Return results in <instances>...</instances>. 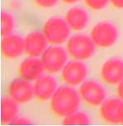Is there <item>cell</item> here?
Masks as SVG:
<instances>
[{
	"label": "cell",
	"mask_w": 123,
	"mask_h": 126,
	"mask_svg": "<svg viewBox=\"0 0 123 126\" xmlns=\"http://www.w3.org/2000/svg\"><path fill=\"white\" fill-rule=\"evenodd\" d=\"M101 77L107 85H119L123 80V61L119 58L106 61L101 69Z\"/></svg>",
	"instance_id": "cell-8"
},
{
	"label": "cell",
	"mask_w": 123,
	"mask_h": 126,
	"mask_svg": "<svg viewBox=\"0 0 123 126\" xmlns=\"http://www.w3.org/2000/svg\"><path fill=\"white\" fill-rule=\"evenodd\" d=\"M65 20L71 30L83 31L89 22V15L86 10L79 7H73L67 11Z\"/></svg>",
	"instance_id": "cell-14"
},
{
	"label": "cell",
	"mask_w": 123,
	"mask_h": 126,
	"mask_svg": "<svg viewBox=\"0 0 123 126\" xmlns=\"http://www.w3.org/2000/svg\"><path fill=\"white\" fill-rule=\"evenodd\" d=\"M49 43L47 38L44 33L33 32L24 38L25 53L29 57H38L42 56L45 51L47 49Z\"/></svg>",
	"instance_id": "cell-13"
},
{
	"label": "cell",
	"mask_w": 123,
	"mask_h": 126,
	"mask_svg": "<svg viewBox=\"0 0 123 126\" xmlns=\"http://www.w3.org/2000/svg\"><path fill=\"white\" fill-rule=\"evenodd\" d=\"M80 100L79 91L74 87L69 85L60 86L50 99V108L54 115L64 119L78 111Z\"/></svg>",
	"instance_id": "cell-1"
},
{
	"label": "cell",
	"mask_w": 123,
	"mask_h": 126,
	"mask_svg": "<svg viewBox=\"0 0 123 126\" xmlns=\"http://www.w3.org/2000/svg\"><path fill=\"white\" fill-rule=\"evenodd\" d=\"M122 100L118 99L106 100L100 105L99 114L102 120L107 124H119V112Z\"/></svg>",
	"instance_id": "cell-15"
},
{
	"label": "cell",
	"mask_w": 123,
	"mask_h": 126,
	"mask_svg": "<svg viewBox=\"0 0 123 126\" xmlns=\"http://www.w3.org/2000/svg\"><path fill=\"white\" fill-rule=\"evenodd\" d=\"M95 47L96 45L91 37L84 34H76L70 37L66 42L65 50L73 59L85 61L93 56Z\"/></svg>",
	"instance_id": "cell-2"
},
{
	"label": "cell",
	"mask_w": 123,
	"mask_h": 126,
	"mask_svg": "<svg viewBox=\"0 0 123 126\" xmlns=\"http://www.w3.org/2000/svg\"><path fill=\"white\" fill-rule=\"evenodd\" d=\"M46 71L41 59L29 57L20 63L18 73L20 77L29 81H35Z\"/></svg>",
	"instance_id": "cell-12"
},
{
	"label": "cell",
	"mask_w": 123,
	"mask_h": 126,
	"mask_svg": "<svg viewBox=\"0 0 123 126\" xmlns=\"http://www.w3.org/2000/svg\"><path fill=\"white\" fill-rule=\"evenodd\" d=\"M108 3L109 0H84L85 5L93 11H100L104 9Z\"/></svg>",
	"instance_id": "cell-19"
},
{
	"label": "cell",
	"mask_w": 123,
	"mask_h": 126,
	"mask_svg": "<svg viewBox=\"0 0 123 126\" xmlns=\"http://www.w3.org/2000/svg\"><path fill=\"white\" fill-rule=\"evenodd\" d=\"M117 97L122 101H123V80L117 85Z\"/></svg>",
	"instance_id": "cell-23"
},
{
	"label": "cell",
	"mask_w": 123,
	"mask_h": 126,
	"mask_svg": "<svg viewBox=\"0 0 123 126\" xmlns=\"http://www.w3.org/2000/svg\"><path fill=\"white\" fill-rule=\"evenodd\" d=\"M81 100L91 107H98L106 100L107 91L101 83L95 80H87L79 85Z\"/></svg>",
	"instance_id": "cell-5"
},
{
	"label": "cell",
	"mask_w": 123,
	"mask_h": 126,
	"mask_svg": "<svg viewBox=\"0 0 123 126\" xmlns=\"http://www.w3.org/2000/svg\"><path fill=\"white\" fill-rule=\"evenodd\" d=\"M71 29L66 20L59 17H53L46 21L43 33L49 43L59 46L66 42L70 37Z\"/></svg>",
	"instance_id": "cell-3"
},
{
	"label": "cell",
	"mask_w": 123,
	"mask_h": 126,
	"mask_svg": "<svg viewBox=\"0 0 123 126\" xmlns=\"http://www.w3.org/2000/svg\"><path fill=\"white\" fill-rule=\"evenodd\" d=\"M32 121L24 117H18L17 116L14 120L11 123V125H31Z\"/></svg>",
	"instance_id": "cell-21"
},
{
	"label": "cell",
	"mask_w": 123,
	"mask_h": 126,
	"mask_svg": "<svg viewBox=\"0 0 123 126\" xmlns=\"http://www.w3.org/2000/svg\"><path fill=\"white\" fill-rule=\"evenodd\" d=\"M59 0H33V3L38 8L42 9H49L54 8L58 3Z\"/></svg>",
	"instance_id": "cell-20"
},
{
	"label": "cell",
	"mask_w": 123,
	"mask_h": 126,
	"mask_svg": "<svg viewBox=\"0 0 123 126\" xmlns=\"http://www.w3.org/2000/svg\"><path fill=\"white\" fill-rule=\"evenodd\" d=\"M88 73V67L83 61L74 59L66 63L61 71V79L66 85L79 86L86 80Z\"/></svg>",
	"instance_id": "cell-7"
},
{
	"label": "cell",
	"mask_w": 123,
	"mask_h": 126,
	"mask_svg": "<svg viewBox=\"0 0 123 126\" xmlns=\"http://www.w3.org/2000/svg\"><path fill=\"white\" fill-rule=\"evenodd\" d=\"M2 55L7 59H17L25 52L24 38L17 34H10L3 37L1 42Z\"/></svg>",
	"instance_id": "cell-11"
},
{
	"label": "cell",
	"mask_w": 123,
	"mask_h": 126,
	"mask_svg": "<svg viewBox=\"0 0 123 126\" xmlns=\"http://www.w3.org/2000/svg\"><path fill=\"white\" fill-rule=\"evenodd\" d=\"M118 29L111 22H100L93 27L90 37L96 47L107 49L112 47L118 39Z\"/></svg>",
	"instance_id": "cell-4"
},
{
	"label": "cell",
	"mask_w": 123,
	"mask_h": 126,
	"mask_svg": "<svg viewBox=\"0 0 123 126\" xmlns=\"http://www.w3.org/2000/svg\"><path fill=\"white\" fill-rule=\"evenodd\" d=\"M63 124L65 125H87L92 124V120L85 112L76 111L64 118Z\"/></svg>",
	"instance_id": "cell-17"
},
{
	"label": "cell",
	"mask_w": 123,
	"mask_h": 126,
	"mask_svg": "<svg viewBox=\"0 0 123 126\" xmlns=\"http://www.w3.org/2000/svg\"><path fill=\"white\" fill-rule=\"evenodd\" d=\"M9 96L19 105L26 104L35 97L33 85L25 79H17L10 85Z\"/></svg>",
	"instance_id": "cell-10"
},
{
	"label": "cell",
	"mask_w": 123,
	"mask_h": 126,
	"mask_svg": "<svg viewBox=\"0 0 123 126\" xmlns=\"http://www.w3.org/2000/svg\"><path fill=\"white\" fill-rule=\"evenodd\" d=\"M18 105L10 96L3 99L1 102V121L3 124H11L18 116Z\"/></svg>",
	"instance_id": "cell-16"
},
{
	"label": "cell",
	"mask_w": 123,
	"mask_h": 126,
	"mask_svg": "<svg viewBox=\"0 0 123 126\" xmlns=\"http://www.w3.org/2000/svg\"><path fill=\"white\" fill-rule=\"evenodd\" d=\"M119 119H120V123L123 125V101H122V105H121V107H120Z\"/></svg>",
	"instance_id": "cell-24"
},
{
	"label": "cell",
	"mask_w": 123,
	"mask_h": 126,
	"mask_svg": "<svg viewBox=\"0 0 123 126\" xmlns=\"http://www.w3.org/2000/svg\"><path fill=\"white\" fill-rule=\"evenodd\" d=\"M79 0H61L62 3H64V4H68V5H72V4H75L76 3H78Z\"/></svg>",
	"instance_id": "cell-25"
},
{
	"label": "cell",
	"mask_w": 123,
	"mask_h": 126,
	"mask_svg": "<svg viewBox=\"0 0 123 126\" xmlns=\"http://www.w3.org/2000/svg\"><path fill=\"white\" fill-rule=\"evenodd\" d=\"M109 3L117 9H123V0H109Z\"/></svg>",
	"instance_id": "cell-22"
},
{
	"label": "cell",
	"mask_w": 123,
	"mask_h": 126,
	"mask_svg": "<svg viewBox=\"0 0 123 126\" xmlns=\"http://www.w3.org/2000/svg\"><path fill=\"white\" fill-rule=\"evenodd\" d=\"M15 28V20L13 16L8 12H3L1 14V35L6 37L12 34Z\"/></svg>",
	"instance_id": "cell-18"
},
{
	"label": "cell",
	"mask_w": 123,
	"mask_h": 126,
	"mask_svg": "<svg viewBox=\"0 0 123 126\" xmlns=\"http://www.w3.org/2000/svg\"><path fill=\"white\" fill-rule=\"evenodd\" d=\"M68 52L63 47L53 45L48 47L41 56L45 70L50 74H56L61 71L68 60Z\"/></svg>",
	"instance_id": "cell-6"
},
{
	"label": "cell",
	"mask_w": 123,
	"mask_h": 126,
	"mask_svg": "<svg viewBox=\"0 0 123 126\" xmlns=\"http://www.w3.org/2000/svg\"><path fill=\"white\" fill-rule=\"evenodd\" d=\"M33 88L36 99L41 102H46L50 100L59 87L55 77L50 75H42L35 80Z\"/></svg>",
	"instance_id": "cell-9"
}]
</instances>
